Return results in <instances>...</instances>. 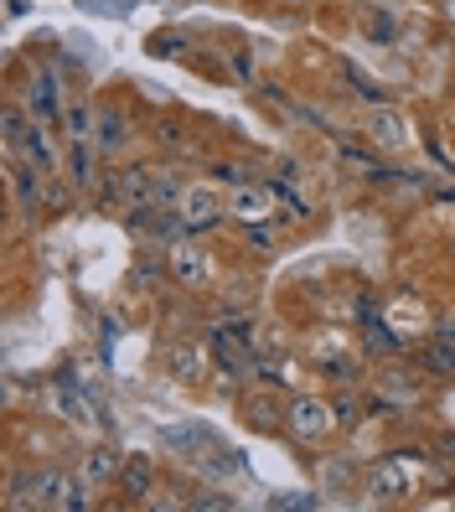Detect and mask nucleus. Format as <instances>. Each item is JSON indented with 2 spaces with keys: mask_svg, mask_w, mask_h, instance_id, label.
I'll list each match as a JSON object with an SVG mask.
<instances>
[{
  "mask_svg": "<svg viewBox=\"0 0 455 512\" xmlns=\"http://www.w3.org/2000/svg\"><path fill=\"white\" fill-rule=\"evenodd\" d=\"M275 197H280V202L290 207V218H295V223H306V218L316 213V207H311V197L290 187V176H285V182H275Z\"/></svg>",
  "mask_w": 455,
  "mask_h": 512,
  "instance_id": "obj_25",
  "label": "nucleus"
},
{
  "mask_svg": "<svg viewBox=\"0 0 455 512\" xmlns=\"http://www.w3.org/2000/svg\"><path fill=\"white\" fill-rule=\"evenodd\" d=\"M331 425H337V409H331L326 399H316V394H295L285 404V430L295 440H321Z\"/></svg>",
  "mask_w": 455,
  "mask_h": 512,
  "instance_id": "obj_6",
  "label": "nucleus"
},
{
  "mask_svg": "<svg viewBox=\"0 0 455 512\" xmlns=\"http://www.w3.org/2000/svg\"><path fill=\"white\" fill-rule=\"evenodd\" d=\"M192 507H228V497H218V492H202V497H192Z\"/></svg>",
  "mask_w": 455,
  "mask_h": 512,
  "instance_id": "obj_34",
  "label": "nucleus"
},
{
  "mask_svg": "<svg viewBox=\"0 0 455 512\" xmlns=\"http://www.w3.org/2000/svg\"><path fill=\"white\" fill-rule=\"evenodd\" d=\"M357 326H362V342H368L373 352H399L404 347V337H399V331H388V321L378 316L373 300H357Z\"/></svg>",
  "mask_w": 455,
  "mask_h": 512,
  "instance_id": "obj_12",
  "label": "nucleus"
},
{
  "mask_svg": "<svg viewBox=\"0 0 455 512\" xmlns=\"http://www.w3.org/2000/svg\"><path fill=\"white\" fill-rule=\"evenodd\" d=\"M269 507H295V512H311V507H321V497H316V492H275V497H269Z\"/></svg>",
  "mask_w": 455,
  "mask_h": 512,
  "instance_id": "obj_27",
  "label": "nucleus"
},
{
  "mask_svg": "<svg viewBox=\"0 0 455 512\" xmlns=\"http://www.w3.org/2000/svg\"><path fill=\"white\" fill-rule=\"evenodd\" d=\"M57 414H63V419H73V425H99L94 404H88V394H83V388H78L68 373L57 378Z\"/></svg>",
  "mask_w": 455,
  "mask_h": 512,
  "instance_id": "obj_14",
  "label": "nucleus"
},
{
  "mask_svg": "<svg viewBox=\"0 0 455 512\" xmlns=\"http://www.w3.org/2000/svg\"><path fill=\"white\" fill-rule=\"evenodd\" d=\"M285 6H311V0H285Z\"/></svg>",
  "mask_w": 455,
  "mask_h": 512,
  "instance_id": "obj_36",
  "label": "nucleus"
},
{
  "mask_svg": "<svg viewBox=\"0 0 455 512\" xmlns=\"http://www.w3.org/2000/svg\"><path fill=\"white\" fill-rule=\"evenodd\" d=\"M171 275L187 285V290H202L207 285V254H202V244H192V238H171Z\"/></svg>",
  "mask_w": 455,
  "mask_h": 512,
  "instance_id": "obj_8",
  "label": "nucleus"
},
{
  "mask_svg": "<svg viewBox=\"0 0 455 512\" xmlns=\"http://www.w3.org/2000/svg\"><path fill=\"white\" fill-rule=\"evenodd\" d=\"M161 450H171V456L202 466L207 476H228V471L238 466V456H223L228 445L212 435L207 425H166V430H161Z\"/></svg>",
  "mask_w": 455,
  "mask_h": 512,
  "instance_id": "obj_2",
  "label": "nucleus"
},
{
  "mask_svg": "<svg viewBox=\"0 0 455 512\" xmlns=\"http://www.w3.org/2000/svg\"><path fill=\"white\" fill-rule=\"evenodd\" d=\"M99 140H104V150H119V145L130 140V125H125V114H119V109H104L99 114Z\"/></svg>",
  "mask_w": 455,
  "mask_h": 512,
  "instance_id": "obj_21",
  "label": "nucleus"
},
{
  "mask_svg": "<svg viewBox=\"0 0 455 512\" xmlns=\"http://www.w3.org/2000/svg\"><path fill=\"white\" fill-rule=\"evenodd\" d=\"M259 383H264V388H285V373H280L275 363H259Z\"/></svg>",
  "mask_w": 455,
  "mask_h": 512,
  "instance_id": "obj_31",
  "label": "nucleus"
},
{
  "mask_svg": "<svg viewBox=\"0 0 455 512\" xmlns=\"http://www.w3.org/2000/svg\"><path fill=\"white\" fill-rule=\"evenodd\" d=\"M119 492H125L130 502H145L150 492H156V461H150L145 450L125 456V466H119Z\"/></svg>",
  "mask_w": 455,
  "mask_h": 512,
  "instance_id": "obj_10",
  "label": "nucleus"
},
{
  "mask_svg": "<svg viewBox=\"0 0 455 512\" xmlns=\"http://www.w3.org/2000/svg\"><path fill=\"white\" fill-rule=\"evenodd\" d=\"M150 280H156V264H140V269H135V285L150 290Z\"/></svg>",
  "mask_w": 455,
  "mask_h": 512,
  "instance_id": "obj_35",
  "label": "nucleus"
},
{
  "mask_svg": "<svg viewBox=\"0 0 455 512\" xmlns=\"http://www.w3.org/2000/svg\"><path fill=\"white\" fill-rule=\"evenodd\" d=\"M378 399H383L388 409H414V404L424 399V388L409 383L404 373H383V378H378Z\"/></svg>",
  "mask_w": 455,
  "mask_h": 512,
  "instance_id": "obj_18",
  "label": "nucleus"
},
{
  "mask_svg": "<svg viewBox=\"0 0 455 512\" xmlns=\"http://www.w3.org/2000/svg\"><path fill=\"white\" fill-rule=\"evenodd\" d=\"M68 176L78 187H94V150H88V140H73L68 150Z\"/></svg>",
  "mask_w": 455,
  "mask_h": 512,
  "instance_id": "obj_20",
  "label": "nucleus"
},
{
  "mask_svg": "<svg viewBox=\"0 0 455 512\" xmlns=\"http://www.w3.org/2000/svg\"><path fill=\"white\" fill-rule=\"evenodd\" d=\"M11 156H16V161H26L32 171H42V176H47V171L57 166V150H52V140H47V125H32V135H26V140L11 150Z\"/></svg>",
  "mask_w": 455,
  "mask_h": 512,
  "instance_id": "obj_17",
  "label": "nucleus"
},
{
  "mask_svg": "<svg viewBox=\"0 0 455 512\" xmlns=\"http://www.w3.org/2000/svg\"><path fill=\"white\" fill-rule=\"evenodd\" d=\"M166 368H171V378H181V383H202L207 357H202V347H192V342H171V347H166Z\"/></svg>",
  "mask_w": 455,
  "mask_h": 512,
  "instance_id": "obj_16",
  "label": "nucleus"
},
{
  "mask_svg": "<svg viewBox=\"0 0 455 512\" xmlns=\"http://www.w3.org/2000/svg\"><path fill=\"white\" fill-rule=\"evenodd\" d=\"M331 409H337V425H347V430H352L357 419H362V404H357V399H347V394H342L337 404H331Z\"/></svg>",
  "mask_w": 455,
  "mask_h": 512,
  "instance_id": "obj_28",
  "label": "nucleus"
},
{
  "mask_svg": "<svg viewBox=\"0 0 455 512\" xmlns=\"http://www.w3.org/2000/svg\"><path fill=\"white\" fill-rule=\"evenodd\" d=\"M47 207H52V213H57V207H68V192H63V187H57V182L47 187Z\"/></svg>",
  "mask_w": 455,
  "mask_h": 512,
  "instance_id": "obj_32",
  "label": "nucleus"
},
{
  "mask_svg": "<svg viewBox=\"0 0 455 512\" xmlns=\"http://www.w3.org/2000/svg\"><path fill=\"white\" fill-rule=\"evenodd\" d=\"M269 202H275V187H264V182H238L233 197H228V218L254 223V218L269 213Z\"/></svg>",
  "mask_w": 455,
  "mask_h": 512,
  "instance_id": "obj_11",
  "label": "nucleus"
},
{
  "mask_svg": "<svg viewBox=\"0 0 455 512\" xmlns=\"http://www.w3.org/2000/svg\"><path fill=\"white\" fill-rule=\"evenodd\" d=\"M145 52L150 57H166V63H181V57H192V37L187 32H150L145 37Z\"/></svg>",
  "mask_w": 455,
  "mask_h": 512,
  "instance_id": "obj_19",
  "label": "nucleus"
},
{
  "mask_svg": "<svg viewBox=\"0 0 455 512\" xmlns=\"http://www.w3.org/2000/svg\"><path fill=\"white\" fill-rule=\"evenodd\" d=\"M435 342H450L455 347V321H435Z\"/></svg>",
  "mask_w": 455,
  "mask_h": 512,
  "instance_id": "obj_33",
  "label": "nucleus"
},
{
  "mask_svg": "<svg viewBox=\"0 0 455 512\" xmlns=\"http://www.w3.org/2000/svg\"><path fill=\"white\" fill-rule=\"evenodd\" d=\"M424 368H430V373H440V378H455V347L430 337V347H424Z\"/></svg>",
  "mask_w": 455,
  "mask_h": 512,
  "instance_id": "obj_23",
  "label": "nucleus"
},
{
  "mask_svg": "<svg viewBox=\"0 0 455 512\" xmlns=\"http://www.w3.org/2000/svg\"><path fill=\"white\" fill-rule=\"evenodd\" d=\"M26 109H32L37 125H57V78L47 68H37L26 83Z\"/></svg>",
  "mask_w": 455,
  "mask_h": 512,
  "instance_id": "obj_13",
  "label": "nucleus"
},
{
  "mask_svg": "<svg viewBox=\"0 0 455 512\" xmlns=\"http://www.w3.org/2000/svg\"><path fill=\"white\" fill-rule=\"evenodd\" d=\"M109 202H119L125 213H130V207L156 202V166H125L109 182Z\"/></svg>",
  "mask_w": 455,
  "mask_h": 512,
  "instance_id": "obj_7",
  "label": "nucleus"
},
{
  "mask_svg": "<svg viewBox=\"0 0 455 512\" xmlns=\"http://www.w3.org/2000/svg\"><path fill=\"white\" fill-rule=\"evenodd\" d=\"M368 26H373V42H393V16L388 11H368Z\"/></svg>",
  "mask_w": 455,
  "mask_h": 512,
  "instance_id": "obj_29",
  "label": "nucleus"
},
{
  "mask_svg": "<svg viewBox=\"0 0 455 512\" xmlns=\"http://www.w3.org/2000/svg\"><path fill=\"white\" fill-rule=\"evenodd\" d=\"M207 352L218 357V363H223L233 378H254V373H259V363H254V342H244L228 321L207 326Z\"/></svg>",
  "mask_w": 455,
  "mask_h": 512,
  "instance_id": "obj_5",
  "label": "nucleus"
},
{
  "mask_svg": "<svg viewBox=\"0 0 455 512\" xmlns=\"http://www.w3.org/2000/svg\"><path fill=\"white\" fill-rule=\"evenodd\" d=\"M176 218L187 233H207V228H218L228 218V197L218 187H187L176 202Z\"/></svg>",
  "mask_w": 455,
  "mask_h": 512,
  "instance_id": "obj_3",
  "label": "nucleus"
},
{
  "mask_svg": "<svg viewBox=\"0 0 455 512\" xmlns=\"http://www.w3.org/2000/svg\"><path fill=\"white\" fill-rule=\"evenodd\" d=\"M368 135H373L383 150H404V145H409V119H404V109L378 104V109L368 114Z\"/></svg>",
  "mask_w": 455,
  "mask_h": 512,
  "instance_id": "obj_9",
  "label": "nucleus"
},
{
  "mask_svg": "<svg viewBox=\"0 0 455 512\" xmlns=\"http://www.w3.org/2000/svg\"><path fill=\"white\" fill-rule=\"evenodd\" d=\"M244 244L254 249V254H269L280 244V223H264V218H254L249 228H244Z\"/></svg>",
  "mask_w": 455,
  "mask_h": 512,
  "instance_id": "obj_22",
  "label": "nucleus"
},
{
  "mask_svg": "<svg viewBox=\"0 0 455 512\" xmlns=\"http://www.w3.org/2000/svg\"><path fill=\"white\" fill-rule=\"evenodd\" d=\"M119 466H125V456L109 450V445L83 450V481H88V487H109V481H119Z\"/></svg>",
  "mask_w": 455,
  "mask_h": 512,
  "instance_id": "obj_15",
  "label": "nucleus"
},
{
  "mask_svg": "<svg viewBox=\"0 0 455 512\" xmlns=\"http://www.w3.org/2000/svg\"><path fill=\"white\" fill-rule=\"evenodd\" d=\"M63 125H68V135H73V140H88V130H94L99 119H94V109H88V104H73V109L63 114Z\"/></svg>",
  "mask_w": 455,
  "mask_h": 512,
  "instance_id": "obj_26",
  "label": "nucleus"
},
{
  "mask_svg": "<svg viewBox=\"0 0 455 512\" xmlns=\"http://www.w3.org/2000/svg\"><path fill=\"white\" fill-rule=\"evenodd\" d=\"M6 507H52V512H83L88 507V481L83 476H68V471H32V476H16L11 492H6Z\"/></svg>",
  "mask_w": 455,
  "mask_h": 512,
  "instance_id": "obj_1",
  "label": "nucleus"
},
{
  "mask_svg": "<svg viewBox=\"0 0 455 512\" xmlns=\"http://www.w3.org/2000/svg\"><path fill=\"white\" fill-rule=\"evenodd\" d=\"M212 171H218V182H249V176H244V166H233V161H218V166H212Z\"/></svg>",
  "mask_w": 455,
  "mask_h": 512,
  "instance_id": "obj_30",
  "label": "nucleus"
},
{
  "mask_svg": "<svg viewBox=\"0 0 455 512\" xmlns=\"http://www.w3.org/2000/svg\"><path fill=\"white\" fill-rule=\"evenodd\" d=\"M414 492V461L409 456H383L368 466V497L373 502H404Z\"/></svg>",
  "mask_w": 455,
  "mask_h": 512,
  "instance_id": "obj_4",
  "label": "nucleus"
},
{
  "mask_svg": "<svg viewBox=\"0 0 455 512\" xmlns=\"http://www.w3.org/2000/svg\"><path fill=\"white\" fill-rule=\"evenodd\" d=\"M135 6H140V0H78V11H88V16H104V21H125Z\"/></svg>",
  "mask_w": 455,
  "mask_h": 512,
  "instance_id": "obj_24",
  "label": "nucleus"
}]
</instances>
